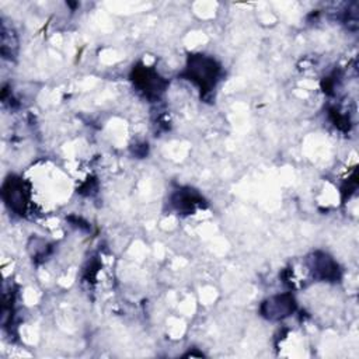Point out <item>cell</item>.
I'll use <instances>...</instances> for the list:
<instances>
[{
    "instance_id": "6da1fadb",
    "label": "cell",
    "mask_w": 359,
    "mask_h": 359,
    "mask_svg": "<svg viewBox=\"0 0 359 359\" xmlns=\"http://www.w3.org/2000/svg\"><path fill=\"white\" fill-rule=\"evenodd\" d=\"M219 74V65L203 55L191 56L188 60L187 76L195 84L201 87V90L208 91L215 86V81Z\"/></svg>"
},
{
    "instance_id": "7a4b0ae2",
    "label": "cell",
    "mask_w": 359,
    "mask_h": 359,
    "mask_svg": "<svg viewBox=\"0 0 359 359\" xmlns=\"http://www.w3.org/2000/svg\"><path fill=\"white\" fill-rule=\"evenodd\" d=\"M294 307H296V304L290 294H279V296H273V297L268 299L262 304L261 313L264 317H266L269 320H279V318H285V317L290 316L293 313Z\"/></svg>"
},
{
    "instance_id": "3957f363",
    "label": "cell",
    "mask_w": 359,
    "mask_h": 359,
    "mask_svg": "<svg viewBox=\"0 0 359 359\" xmlns=\"http://www.w3.org/2000/svg\"><path fill=\"white\" fill-rule=\"evenodd\" d=\"M310 266H311L313 275L317 276L318 279L335 280L339 278L338 265L327 254H323V252L314 254L310 261Z\"/></svg>"
},
{
    "instance_id": "277c9868",
    "label": "cell",
    "mask_w": 359,
    "mask_h": 359,
    "mask_svg": "<svg viewBox=\"0 0 359 359\" xmlns=\"http://www.w3.org/2000/svg\"><path fill=\"white\" fill-rule=\"evenodd\" d=\"M3 195L13 210L21 212L24 209L25 195H24V189H22L20 181H17V180L7 181L3 188Z\"/></svg>"
}]
</instances>
